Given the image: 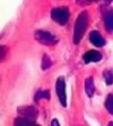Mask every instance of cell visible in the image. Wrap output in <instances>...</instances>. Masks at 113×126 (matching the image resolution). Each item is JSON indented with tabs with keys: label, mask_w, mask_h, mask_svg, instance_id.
<instances>
[{
	"label": "cell",
	"mask_w": 113,
	"mask_h": 126,
	"mask_svg": "<svg viewBox=\"0 0 113 126\" xmlns=\"http://www.w3.org/2000/svg\"><path fill=\"white\" fill-rule=\"evenodd\" d=\"M88 23H89V16H88V12L87 11H83L81 13L78 15L75 24H74V34H73V42L75 44H78L81 41L84 35L87 31L88 27Z\"/></svg>",
	"instance_id": "obj_1"
},
{
	"label": "cell",
	"mask_w": 113,
	"mask_h": 126,
	"mask_svg": "<svg viewBox=\"0 0 113 126\" xmlns=\"http://www.w3.org/2000/svg\"><path fill=\"white\" fill-rule=\"evenodd\" d=\"M51 17L54 21L60 25L67 24L70 18V13L67 7H56L51 12Z\"/></svg>",
	"instance_id": "obj_2"
},
{
	"label": "cell",
	"mask_w": 113,
	"mask_h": 126,
	"mask_svg": "<svg viewBox=\"0 0 113 126\" xmlns=\"http://www.w3.org/2000/svg\"><path fill=\"white\" fill-rule=\"evenodd\" d=\"M35 38H36V40L39 43L45 45H54L58 42V38L56 36H54L53 34L42 30H39L35 33Z\"/></svg>",
	"instance_id": "obj_3"
},
{
	"label": "cell",
	"mask_w": 113,
	"mask_h": 126,
	"mask_svg": "<svg viewBox=\"0 0 113 126\" xmlns=\"http://www.w3.org/2000/svg\"><path fill=\"white\" fill-rule=\"evenodd\" d=\"M56 94L58 100L61 105L66 107L67 106V94H66V82L62 77H59L56 81Z\"/></svg>",
	"instance_id": "obj_4"
},
{
	"label": "cell",
	"mask_w": 113,
	"mask_h": 126,
	"mask_svg": "<svg viewBox=\"0 0 113 126\" xmlns=\"http://www.w3.org/2000/svg\"><path fill=\"white\" fill-rule=\"evenodd\" d=\"M17 111L19 112V115L21 117H24L26 119L36 121L37 117H38V109L35 106H20L18 107Z\"/></svg>",
	"instance_id": "obj_5"
},
{
	"label": "cell",
	"mask_w": 113,
	"mask_h": 126,
	"mask_svg": "<svg viewBox=\"0 0 113 126\" xmlns=\"http://www.w3.org/2000/svg\"><path fill=\"white\" fill-rule=\"evenodd\" d=\"M90 41L93 45L97 47H103L106 45V40L97 31H92L90 33Z\"/></svg>",
	"instance_id": "obj_6"
},
{
	"label": "cell",
	"mask_w": 113,
	"mask_h": 126,
	"mask_svg": "<svg viewBox=\"0 0 113 126\" xmlns=\"http://www.w3.org/2000/svg\"><path fill=\"white\" fill-rule=\"evenodd\" d=\"M83 59L85 63H87V64L90 62H98L102 60V55L97 50H89L83 56Z\"/></svg>",
	"instance_id": "obj_7"
},
{
	"label": "cell",
	"mask_w": 113,
	"mask_h": 126,
	"mask_svg": "<svg viewBox=\"0 0 113 126\" xmlns=\"http://www.w3.org/2000/svg\"><path fill=\"white\" fill-rule=\"evenodd\" d=\"M85 87H86V93H87L88 97L92 98L93 94L95 93V85H94V80H93V78L90 77L86 80Z\"/></svg>",
	"instance_id": "obj_8"
},
{
	"label": "cell",
	"mask_w": 113,
	"mask_h": 126,
	"mask_svg": "<svg viewBox=\"0 0 113 126\" xmlns=\"http://www.w3.org/2000/svg\"><path fill=\"white\" fill-rule=\"evenodd\" d=\"M105 25L108 32L113 33V10L108 11L105 15Z\"/></svg>",
	"instance_id": "obj_9"
},
{
	"label": "cell",
	"mask_w": 113,
	"mask_h": 126,
	"mask_svg": "<svg viewBox=\"0 0 113 126\" xmlns=\"http://www.w3.org/2000/svg\"><path fill=\"white\" fill-rule=\"evenodd\" d=\"M15 125H21V126H33V125H36L35 121L33 120H30V119H26L24 117H21V118H17L15 120Z\"/></svg>",
	"instance_id": "obj_10"
},
{
	"label": "cell",
	"mask_w": 113,
	"mask_h": 126,
	"mask_svg": "<svg viewBox=\"0 0 113 126\" xmlns=\"http://www.w3.org/2000/svg\"><path fill=\"white\" fill-rule=\"evenodd\" d=\"M105 106L108 110L109 113H111L113 116V94H108L107 99H106V102H105Z\"/></svg>",
	"instance_id": "obj_11"
},
{
	"label": "cell",
	"mask_w": 113,
	"mask_h": 126,
	"mask_svg": "<svg viewBox=\"0 0 113 126\" xmlns=\"http://www.w3.org/2000/svg\"><path fill=\"white\" fill-rule=\"evenodd\" d=\"M51 66H52L51 59L48 57V55H45L44 58H42V61H41V68L44 69V70H45V69L50 68Z\"/></svg>",
	"instance_id": "obj_12"
},
{
	"label": "cell",
	"mask_w": 113,
	"mask_h": 126,
	"mask_svg": "<svg viewBox=\"0 0 113 126\" xmlns=\"http://www.w3.org/2000/svg\"><path fill=\"white\" fill-rule=\"evenodd\" d=\"M40 99H50V94L48 92H45V90H39L36 96H35V100L36 101H39Z\"/></svg>",
	"instance_id": "obj_13"
},
{
	"label": "cell",
	"mask_w": 113,
	"mask_h": 126,
	"mask_svg": "<svg viewBox=\"0 0 113 126\" xmlns=\"http://www.w3.org/2000/svg\"><path fill=\"white\" fill-rule=\"evenodd\" d=\"M104 76H105V80H106V84L112 85L113 84V73L111 70H106L104 73Z\"/></svg>",
	"instance_id": "obj_14"
},
{
	"label": "cell",
	"mask_w": 113,
	"mask_h": 126,
	"mask_svg": "<svg viewBox=\"0 0 113 126\" xmlns=\"http://www.w3.org/2000/svg\"><path fill=\"white\" fill-rule=\"evenodd\" d=\"M5 56V47L4 46H1V61H3Z\"/></svg>",
	"instance_id": "obj_15"
},
{
	"label": "cell",
	"mask_w": 113,
	"mask_h": 126,
	"mask_svg": "<svg viewBox=\"0 0 113 126\" xmlns=\"http://www.w3.org/2000/svg\"><path fill=\"white\" fill-rule=\"evenodd\" d=\"M51 125H53V126H58V125H59V123H58L57 120H53L52 123H51Z\"/></svg>",
	"instance_id": "obj_16"
},
{
	"label": "cell",
	"mask_w": 113,
	"mask_h": 126,
	"mask_svg": "<svg viewBox=\"0 0 113 126\" xmlns=\"http://www.w3.org/2000/svg\"><path fill=\"white\" fill-rule=\"evenodd\" d=\"M113 1V0H105V2H106V3H111Z\"/></svg>",
	"instance_id": "obj_17"
}]
</instances>
